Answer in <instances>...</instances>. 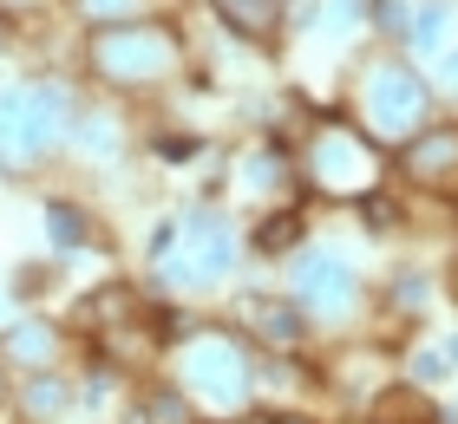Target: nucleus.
<instances>
[{"mask_svg": "<svg viewBox=\"0 0 458 424\" xmlns=\"http://www.w3.org/2000/svg\"><path fill=\"white\" fill-rule=\"evenodd\" d=\"M79 20H92V27H131L144 13V0H72Z\"/></svg>", "mask_w": 458, "mask_h": 424, "instance_id": "14", "label": "nucleus"}, {"mask_svg": "<svg viewBox=\"0 0 458 424\" xmlns=\"http://www.w3.org/2000/svg\"><path fill=\"white\" fill-rule=\"evenodd\" d=\"M229 262H236V236H229V222L216 216V209H197V216L183 222V236H177L171 281L210 287V281H223V274H229Z\"/></svg>", "mask_w": 458, "mask_h": 424, "instance_id": "5", "label": "nucleus"}, {"mask_svg": "<svg viewBox=\"0 0 458 424\" xmlns=\"http://www.w3.org/2000/svg\"><path fill=\"white\" fill-rule=\"evenodd\" d=\"M367 124L380 137H420L426 131V85L412 79L400 59L367 79Z\"/></svg>", "mask_w": 458, "mask_h": 424, "instance_id": "6", "label": "nucleus"}, {"mask_svg": "<svg viewBox=\"0 0 458 424\" xmlns=\"http://www.w3.org/2000/svg\"><path fill=\"white\" fill-rule=\"evenodd\" d=\"M268 424H308V418H268Z\"/></svg>", "mask_w": 458, "mask_h": 424, "instance_id": "24", "label": "nucleus"}, {"mask_svg": "<svg viewBox=\"0 0 458 424\" xmlns=\"http://www.w3.org/2000/svg\"><path fill=\"white\" fill-rule=\"evenodd\" d=\"M223 20L236 27L242 39H276V27H282V0H223Z\"/></svg>", "mask_w": 458, "mask_h": 424, "instance_id": "9", "label": "nucleus"}, {"mask_svg": "<svg viewBox=\"0 0 458 424\" xmlns=\"http://www.w3.org/2000/svg\"><path fill=\"white\" fill-rule=\"evenodd\" d=\"M124 313H138V294L131 287H98V294H86V307H79V320H86L92 333H106V327H118Z\"/></svg>", "mask_w": 458, "mask_h": 424, "instance_id": "10", "label": "nucleus"}, {"mask_svg": "<svg viewBox=\"0 0 458 424\" xmlns=\"http://www.w3.org/2000/svg\"><path fill=\"white\" fill-rule=\"evenodd\" d=\"M295 236H301V216H295V209H282V216H268V222L256 229V248H262V254H276V248H288Z\"/></svg>", "mask_w": 458, "mask_h": 424, "instance_id": "15", "label": "nucleus"}, {"mask_svg": "<svg viewBox=\"0 0 458 424\" xmlns=\"http://www.w3.org/2000/svg\"><path fill=\"white\" fill-rule=\"evenodd\" d=\"M183 378H191V392L197 398H210V405H242L249 398V353H242V339H229V333H203L191 359H183Z\"/></svg>", "mask_w": 458, "mask_h": 424, "instance_id": "4", "label": "nucleus"}, {"mask_svg": "<svg viewBox=\"0 0 458 424\" xmlns=\"http://www.w3.org/2000/svg\"><path fill=\"white\" fill-rule=\"evenodd\" d=\"M327 20H335V27H347V20H360V0H335V7H327Z\"/></svg>", "mask_w": 458, "mask_h": 424, "instance_id": "20", "label": "nucleus"}, {"mask_svg": "<svg viewBox=\"0 0 458 424\" xmlns=\"http://www.w3.org/2000/svg\"><path fill=\"white\" fill-rule=\"evenodd\" d=\"M151 412H157V424H191V418H183V398H171V392L151 398Z\"/></svg>", "mask_w": 458, "mask_h": 424, "instance_id": "19", "label": "nucleus"}, {"mask_svg": "<svg viewBox=\"0 0 458 424\" xmlns=\"http://www.w3.org/2000/svg\"><path fill=\"white\" fill-rule=\"evenodd\" d=\"M400 170L412 183H445V177H458V131L445 124V131H420L406 144V157H400Z\"/></svg>", "mask_w": 458, "mask_h": 424, "instance_id": "8", "label": "nucleus"}, {"mask_svg": "<svg viewBox=\"0 0 458 424\" xmlns=\"http://www.w3.org/2000/svg\"><path fill=\"white\" fill-rule=\"evenodd\" d=\"M445 85H458V53H445Z\"/></svg>", "mask_w": 458, "mask_h": 424, "instance_id": "23", "label": "nucleus"}, {"mask_svg": "<svg viewBox=\"0 0 458 424\" xmlns=\"http://www.w3.org/2000/svg\"><path fill=\"white\" fill-rule=\"evenodd\" d=\"M452 372V359H445V346H426L420 359H412V378H445Z\"/></svg>", "mask_w": 458, "mask_h": 424, "instance_id": "17", "label": "nucleus"}, {"mask_svg": "<svg viewBox=\"0 0 458 424\" xmlns=\"http://www.w3.org/2000/svg\"><path fill=\"white\" fill-rule=\"evenodd\" d=\"M353 294V274L347 262H335V254H301L295 262V301L315 307V313H341Z\"/></svg>", "mask_w": 458, "mask_h": 424, "instance_id": "7", "label": "nucleus"}, {"mask_svg": "<svg viewBox=\"0 0 458 424\" xmlns=\"http://www.w3.org/2000/svg\"><path fill=\"white\" fill-rule=\"evenodd\" d=\"M249 313H256V333H262V339H276V346H288V339L301 333V313H295V307H282V301H256Z\"/></svg>", "mask_w": 458, "mask_h": 424, "instance_id": "13", "label": "nucleus"}, {"mask_svg": "<svg viewBox=\"0 0 458 424\" xmlns=\"http://www.w3.org/2000/svg\"><path fill=\"white\" fill-rule=\"evenodd\" d=\"M7 353H13V359H33V366H53L59 333H53L47 320H20V327L7 333Z\"/></svg>", "mask_w": 458, "mask_h": 424, "instance_id": "11", "label": "nucleus"}, {"mask_svg": "<svg viewBox=\"0 0 458 424\" xmlns=\"http://www.w3.org/2000/svg\"><path fill=\"white\" fill-rule=\"evenodd\" d=\"M373 177H380V157H373L367 137L347 131V124H327V131L308 144V183L327 189V196H367Z\"/></svg>", "mask_w": 458, "mask_h": 424, "instance_id": "3", "label": "nucleus"}, {"mask_svg": "<svg viewBox=\"0 0 458 424\" xmlns=\"http://www.w3.org/2000/svg\"><path fill=\"white\" fill-rule=\"evenodd\" d=\"M47 229H53V242H59V248L86 242V222H79V209H72V203H53V209H47Z\"/></svg>", "mask_w": 458, "mask_h": 424, "instance_id": "16", "label": "nucleus"}, {"mask_svg": "<svg viewBox=\"0 0 458 424\" xmlns=\"http://www.w3.org/2000/svg\"><path fill=\"white\" fill-rule=\"evenodd\" d=\"M420 294H426V287H420V281H393V307H400V301H406V307H412V301H420Z\"/></svg>", "mask_w": 458, "mask_h": 424, "instance_id": "21", "label": "nucleus"}, {"mask_svg": "<svg viewBox=\"0 0 458 424\" xmlns=\"http://www.w3.org/2000/svg\"><path fill=\"white\" fill-rule=\"evenodd\" d=\"M20 7H39V0H0V13H20Z\"/></svg>", "mask_w": 458, "mask_h": 424, "instance_id": "22", "label": "nucleus"}, {"mask_svg": "<svg viewBox=\"0 0 458 424\" xmlns=\"http://www.w3.org/2000/svg\"><path fill=\"white\" fill-rule=\"evenodd\" d=\"M20 405H27V418H59L72 405V392H66V378H53V372H39L27 392H20Z\"/></svg>", "mask_w": 458, "mask_h": 424, "instance_id": "12", "label": "nucleus"}, {"mask_svg": "<svg viewBox=\"0 0 458 424\" xmlns=\"http://www.w3.org/2000/svg\"><path fill=\"white\" fill-rule=\"evenodd\" d=\"M439 33H445V0H432V7L420 13V39H426V46H439Z\"/></svg>", "mask_w": 458, "mask_h": 424, "instance_id": "18", "label": "nucleus"}, {"mask_svg": "<svg viewBox=\"0 0 458 424\" xmlns=\"http://www.w3.org/2000/svg\"><path fill=\"white\" fill-rule=\"evenodd\" d=\"M92 72L112 85H157L177 72V33L171 27H98L92 33Z\"/></svg>", "mask_w": 458, "mask_h": 424, "instance_id": "2", "label": "nucleus"}, {"mask_svg": "<svg viewBox=\"0 0 458 424\" xmlns=\"http://www.w3.org/2000/svg\"><path fill=\"white\" fill-rule=\"evenodd\" d=\"M66 118H72V104L59 85H7L0 92V163L20 170V163L47 157L59 131H66Z\"/></svg>", "mask_w": 458, "mask_h": 424, "instance_id": "1", "label": "nucleus"}]
</instances>
